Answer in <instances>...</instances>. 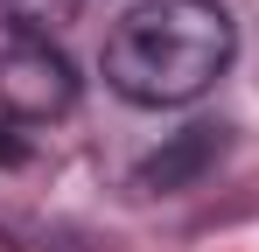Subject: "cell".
<instances>
[{"label":"cell","mask_w":259,"mask_h":252,"mask_svg":"<svg viewBox=\"0 0 259 252\" xmlns=\"http://www.w3.org/2000/svg\"><path fill=\"white\" fill-rule=\"evenodd\" d=\"M21 161H28V140H14V133L0 126V168H21Z\"/></svg>","instance_id":"5b68a950"},{"label":"cell","mask_w":259,"mask_h":252,"mask_svg":"<svg viewBox=\"0 0 259 252\" xmlns=\"http://www.w3.org/2000/svg\"><path fill=\"white\" fill-rule=\"evenodd\" d=\"M238 56V28L217 0H140L105 35V84L126 105H189Z\"/></svg>","instance_id":"6da1fadb"},{"label":"cell","mask_w":259,"mask_h":252,"mask_svg":"<svg viewBox=\"0 0 259 252\" xmlns=\"http://www.w3.org/2000/svg\"><path fill=\"white\" fill-rule=\"evenodd\" d=\"M217 154H224V126H182V133H168L147 161L133 168V189L140 196H175V189L203 182L217 168Z\"/></svg>","instance_id":"3957f363"},{"label":"cell","mask_w":259,"mask_h":252,"mask_svg":"<svg viewBox=\"0 0 259 252\" xmlns=\"http://www.w3.org/2000/svg\"><path fill=\"white\" fill-rule=\"evenodd\" d=\"M77 7L84 0H0V21H7L14 42H49L77 21Z\"/></svg>","instance_id":"277c9868"},{"label":"cell","mask_w":259,"mask_h":252,"mask_svg":"<svg viewBox=\"0 0 259 252\" xmlns=\"http://www.w3.org/2000/svg\"><path fill=\"white\" fill-rule=\"evenodd\" d=\"M0 252H14V231H7V224H0Z\"/></svg>","instance_id":"8992f818"},{"label":"cell","mask_w":259,"mask_h":252,"mask_svg":"<svg viewBox=\"0 0 259 252\" xmlns=\"http://www.w3.org/2000/svg\"><path fill=\"white\" fill-rule=\"evenodd\" d=\"M77 105V70L56 42H7L0 49V119L49 126Z\"/></svg>","instance_id":"7a4b0ae2"}]
</instances>
